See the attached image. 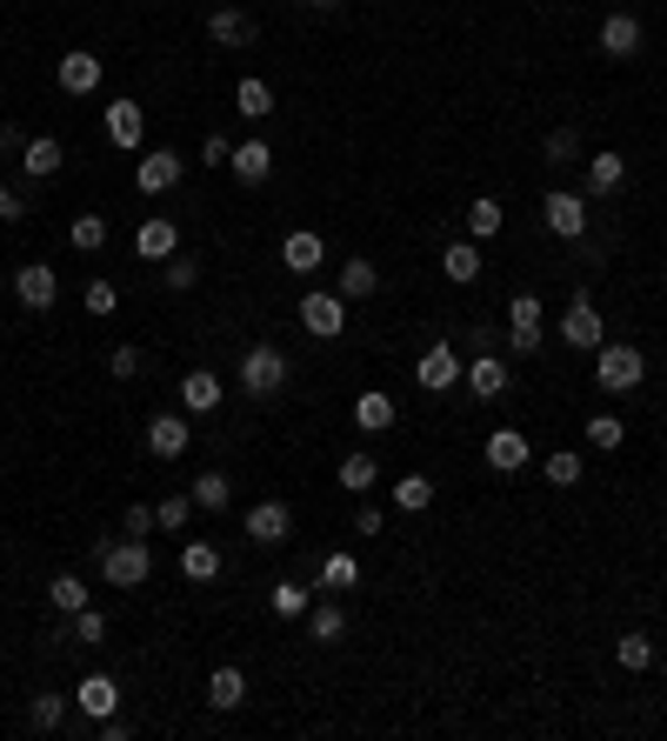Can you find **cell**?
I'll return each instance as SVG.
<instances>
[{
    "mask_svg": "<svg viewBox=\"0 0 667 741\" xmlns=\"http://www.w3.org/2000/svg\"><path fill=\"white\" fill-rule=\"evenodd\" d=\"M314 574H320V588H334V595H341V588H354V582H361V561H354L348 548H334V554H327Z\"/></svg>",
    "mask_w": 667,
    "mask_h": 741,
    "instance_id": "cell-36",
    "label": "cell"
},
{
    "mask_svg": "<svg viewBox=\"0 0 667 741\" xmlns=\"http://www.w3.org/2000/svg\"><path fill=\"white\" fill-rule=\"evenodd\" d=\"M140 361H147V355H140V348H127V341H121V348H114V355H108V374H121V381H140Z\"/></svg>",
    "mask_w": 667,
    "mask_h": 741,
    "instance_id": "cell-50",
    "label": "cell"
},
{
    "mask_svg": "<svg viewBox=\"0 0 667 741\" xmlns=\"http://www.w3.org/2000/svg\"><path fill=\"white\" fill-rule=\"evenodd\" d=\"M181 175H188V160H181L174 147H154V154H140L134 188H140V194H167V188H181Z\"/></svg>",
    "mask_w": 667,
    "mask_h": 741,
    "instance_id": "cell-9",
    "label": "cell"
},
{
    "mask_svg": "<svg viewBox=\"0 0 667 741\" xmlns=\"http://www.w3.org/2000/svg\"><path fill=\"white\" fill-rule=\"evenodd\" d=\"M400 422V407H394V394H381V388H368L361 401H354V428L361 435H387Z\"/></svg>",
    "mask_w": 667,
    "mask_h": 741,
    "instance_id": "cell-25",
    "label": "cell"
},
{
    "mask_svg": "<svg viewBox=\"0 0 667 741\" xmlns=\"http://www.w3.org/2000/svg\"><path fill=\"white\" fill-rule=\"evenodd\" d=\"M341 294H348V301L381 294V268H374V261H361V255H354V261H341Z\"/></svg>",
    "mask_w": 667,
    "mask_h": 741,
    "instance_id": "cell-37",
    "label": "cell"
},
{
    "mask_svg": "<svg viewBox=\"0 0 667 741\" xmlns=\"http://www.w3.org/2000/svg\"><path fill=\"white\" fill-rule=\"evenodd\" d=\"M580 435H588V448H601V454H608V448H621V441H628V422H621V415H588V428H580Z\"/></svg>",
    "mask_w": 667,
    "mask_h": 741,
    "instance_id": "cell-44",
    "label": "cell"
},
{
    "mask_svg": "<svg viewBox=\"0 0 667 741\" xmlns=\"http://www.w3.org/2000/svg\"><path fill=\"white\" fill-rule=\"evenodd\" d=\"M628 181V160L614 154V147H601V154H588V194L601 201V194H614Z\"/></svg>",
    "mask_w": 667,
    "mask_h": 741,
    "instance_id": "cell-28",
    "label": "cell"
},
{
    "mask_svg": "<svg viewBox=\"0 0 667 741\" xmlns=\"http://www.w3.org/2000/svg\"><path fill=\"white\" fill-rule=\"evenodd\" d=\"M221 394H227V381H221L214 368H188V374H181V407H188V415H214Z\"/></svg>",
    "mask_w": 667,
    "mask_h": 741,
    "instance_id": "cell-20",
    "label": "cell"
},
{
    "mask_svg": "<svg viewBox=\"0 0 667 741\" xmlns=\"http://www.w3.org/2000/svg\"><path fill=\"white\" fill-rule=\"evenodd\" d=\"M188 448H194L188 415H154V422H147V454H154V461H181Z\"/></svg>",
    "mask_w": 667,
    "mask_h": 741,
    "instance_id": "cell-11",
    "label": "cell"
},
{
    "mask_svg": "<svg viewBox=\"0 0 667 741\" xmlns=\"http://www.w3.org/2000/svg\"><path fill=\"white\" fill-rule=\"evenodd\" d=\"M207 701H214L221 715H234V708L247 701V675H240L234 662H227V669H214V675H207Z\"/></svg>",
    "mask_w": 667,
    "mask_h": 741,
    "instance_id": "cell-30",
    "label": "cell"
},
{
    "mask_svg": "<svg viewBox=\"0 0 667 741\" xmlns=\"http://www.w3.org/2000/svg\"><path fill=\"white\" fill-rule=\"evenodd\" d=\"M0 221H8V227H21V221H27V194H21V188H8V181H0Z\"/></svg>",
    "mask_w": 667,
    "mask_h": 741,
    "instance_id": "cell-51",
    "label": "cell"
},
{
    "mask_svg": "<svg viewBox=\"0 0 667 741\" xmlns=\"http://www.w3.org/2000/svg\"><path fill=\"white\" fill-rule=\"evenodd\" d=\"M194 521V494H167V502H154V528H167V535H181Z\"/></svg>",
    "mask_w": 667,
    "mask_h": 741,
    "instance_id": "cell-43",
    "label": "cell"
},
{
    "mask_svg": "<svg viewBox=\"0 0 667 741\" xmlns=\"http://www.w3.org/2000/svg\"><path fill=\"white\" fill-rule=\"evenodd\" d=\"M481 454H487V468H494V474H521V468L534 461V448H528V435H521V428H494Z\"/></svg>",
    "mask_w": 667,
    "mask_h": 741,
    "instance_id": "cell-17",
    "label": "cell"
},
{
    "mask_svg": "<svg viewBox=\"0 0 667 741\" xmlns=\"http://www.w3.org/2000/svg\"><path fill=\"white\" fill-rule=\"evenodd\" d=\"M160 281H167V294H188V288L201 281V261H194V255H174V261H160Z\"/></svg>",
    "mask_w": 667,
    "mask_h": 741,
    "instance_id": "cell-46",
    "label": "cell"
},
{
    "mask_svg": "<svg viewBox=\"0 0 667 741\" xmlns=\"http://www.w3.org/2000/svg\"><path fill=\"white\" fill-rule=\"evenodd\" d=\"M541 154H547V168H567V160L580 154V134H574V127H554V134L541 141Z\"/></svg>",
    "mask_w": 667,
    "mask_h": 741,
    "instance_id": "cell-47",
    "label": "cell"
},
{
    "mask_svg": "<svg viewBox=\"0 0 667 741\" xmlns=\"http://www.w3.org/2000/svg\"><path fill=\"white\" fill-rule=\"evenodd\" d=\"M74 621V648H94V641H108V615L88 602V608H80V615H67Z\"/></svg>",
    "mask_w": 667,
    "mask_h": 741,
    "instance_id": "cell-45",
    "label": "cell"
},
{
    "mask_svg": "<svg viewBox=\"0 0 667 741\" xmlns=\"http://www.w3.org/2000/svg\"><path fill=\"white\" fill-rule=\"evenodd\" d=\"M234 381H240V394L247 401H274L287 381H294V361L274 348V341H255V348H247L240 355V368H234Z\"/></svg>",
    "mask_w": 667,
    "mask_h": 741,
    "instance_id": "cell-1",
    "label": "cell"
},
{
    "mask_svg": "<svg viewBox=\"0 0 667 741\" xmlns=\"http://www.w3.org/2000/svg\"><path fill=\"white\" fill-rule=\"evenodd\" d=\"M67 247H74V255H101V247H108V221L101 214H74L67 221Z\"/></svg>",
    "mask_w": 667,
    "mask_h": 741,
    "instance_id": "cell-33",
    "label": "cell"
},
{
    "mask_svg": "<svg viewBox=\"0 0 667 741\" xmlns=\"http://www.w3.org/2000/svg\"><path fill=\"white\" fill-rule=\"evenodd\" d=\"M74 701H80V715H94V721H108V715H121V682H114V675H80Z\"/></svg>",
    "mask_w": 667,
    "mask_h": 741,
    "instance_id": "cell-23",
    "label": "cell"
},
{
    "mask_svg": "<svg viewBox=\"0 0 667 741\" xmlns=\"http://www.w3.org/2000/svg\"><path fill=\"white\" fill-rule=\"evenodd\" d=\"M381 528H387V515H381V508H361V515H354V535H381Z\"/></svg>",
    "mask_w": 667,
    "mask_h": 741,
    "instance_id": "cell-54",
    "label": "cell"
},
{
    "mask_svg": "<svg viewBox=\"0 0 667 741\" xmlns=\"http://www.w3.org/2000/svg\"><path fill=\"white\" fill-rule=\"evenodd\" d=\"M60 721H67V695H60V688H41V695L27 701V728H34V734H54Z\"/></svg>",
    "mask_w": 667,
    "mask_h": 741,
    "instance_id": "cell-32",
    "label": "cell"
},
{
    "mask_svg": "<svg viewBox=\"0 0 667 741\" xmlns=\"http://www.w3.org/2000/svg\"><path fill=\"white\" fill-rule=\"evenodd\" d=\"M0 288H8V268H0Z\"/></svg>",
    "mask_w": 667,
    "mask_h": 741,
    "instance_id": "cell-58",
    "label": "cell"
},
{
    "mask_svg": "<svg viewBox=\"0 0 667 741\" xmlns=\"http://www.w3.org/2000/svg\"><path fill=\"white\" fill-rule=\"evenodd\" d=\"M268 608H274L281 621H307V608H314V595H307L301 582H281V588L268 595Z\"/></svg>",
    "mask_w": 667,
    "mask_h": 741,
    "instance_id": "cell-41",
    "label": "cell"
},
{
    "mask_svg": "<svg viewBox=\"0 0 667 741\" xmlns=\"http://www.w3.org/2000/svg\"><path fill=\"white\" fill-rule=\"evenodd\" d=\"M108 141H114L121 154H134V147L147 141V108H140V101H108Z\"/></svg>",
    "mask_w": 667,
    "mask_h": 741,
    "instance_id": "cell-19",
    "label": "cell"
},
{
    "mask_svg": "<svg viewBox=\"0 0 667 741\" xmlns=\"http://www.w3.org/2000/svg\"><path fill=\"white\" fill-rule=\"evenodd\" d=\"M227 154H234L227 134H207V141H201V160H207V168H227Z\"/></svg>",
    "mask_w": 667,
    "mask_h": 741,
    "instance_id": "cell-53",
    "label": "cell"
},
{
    "mask_svg": "<svg viewBox=\"0 0 667 741\" xmlns=\"http://www.w3.org/2000/svg\"><path fill=\"white\" fill-rule=\"evenodd\" d=\"M181 574H188V582H214V574H221V548L214 541H188L181 548Z\"/></svg>",
    "mask_w": 667,
    "mask_h": 741,
    "instance_id": "cell-38",
    "label": "cell"
},
{
    "mask_svg": "<svg viewBox=\"0 0 667 741\" xmlns=\"http://www.w3.org/2000/svg\"><path fill=\"white\" fill-rule=\"evenodd\" d=\"M307 635L334 648V641H341V635H348V615H341V608H334V602H320V608H307Z\"/></svg>",
    "mask_w": 667,
    "mask_h": 741,
    "instance_id": "cell-42",
    "label": "cell"
},
{
    "mask_svg": "<svg viewBox=\"0 0 667 741\" xmlns=\"http://www.w3.org/2000/svg\"><path fill=\"white\" fill-rule=\"evenodd\" d=\"M320 261H327V240H320L314 227H294V234L281 240V268H287V274H314Z\"/></svg>",
    "mask_w": 667,
    "mask_h": 741,
    "instance_id": "cell-21",
    "label": "cell"
},
{
    "mask_svg": "<svg viewBox=\"0 0 667 741\" xmlns=\"http://www.w3.org/2000/svg\"><path fill=\"white\" fill-rule=\"evenodd\" d=\"M287 535H294L287 502H255V508H247V541H255V548H281Z\"/></svg>",
    "mask_w": 667,
    "mask_h": 741,
    "instance_id": "cell-15",
    "label": "cell"
},
{
    "mask_svg": "<svg viewBox=\"0 0 667 741\" xmlns=\"http://www.w3.org/2000/svg\"><path fill=\"white\" fill-rule=\"evenodd\" d=\"M601 327H608V321H601L595 294H588V288H574V301H567V314H561V341L595 355V348H601Z\"/></svg>",
    "mask_w": 667,
    "mask_h": 741,
    "instance_id": "cell-7",
    "label": "cell"
},
{
    "mask_svg": "<svg viewBox=\"0 0 667 741\" xmlns=\"http://www.w3.org/2000/svg\"><path fill=\"white\" fill-rule=\"evenodd\" d=\"M441 274H448L454 288H474V281H481V240H448V247H441Z\"/></svg>",
    "mask_w": 667,
    "mask_h": 741,
    "instance_id": "cell-26",
    "label": "cell"
},
{
    "mask_svg": "<svg viewBox=\"0 0 667 741\" xmlns=\"http://www.w3.org/2000/svg\"><path fill=\"white\" fill-rule=\"evenodd\" d=\"M547 481H554V487H574V481H580V454H574V448H554V454H547Z\"/></svg>",
    "mask_w": 667,
    "mask_h": 741,
    "instance_id": "cell-48",
    "label": "cell"
},
{
    "mask_svg": "<svg viewBox=\"0 0 667 741\" xmlns=\"http://www.w3.org/2000/svg\"><path fill=\"white\" fill-rule=\"evenodd\" d=\"M101 74H108V67H101V54H80V47H74V54H60V67H54L60 94H74V101H80V94H101Z\"/></svg>",
    "mask_w": 667,
    "mask_h": 741,
    "instance_id": "cell-12",
    "label": "cell"
},
{
    "mask_svg": "<svg viewBox=\"0 0 667 741\" xmlns=\"http://www.w3.org/2000/svg\"><path fill=\"white\" fill-rule=\"evenodd\" d=\"M294 314H301V327H307L314 341H341V335H348V294H341V288H334V294H327V288L301 294Z\"/></svg>",
    "mask_w": 667,
    "mask_h": 741,
    "instance_id": "cell-4",
    "label": "cell"
},
{
    "mask_svg": "<svg viewBox=\"0 0 667 741\" xmlns=\"http://www.w3.org/2000/svg\"><path fill=\"white\" fill-rule=\"evenodd\" d=\"M508 381H515V374H508V361H500L494 348H481V355L467 361V374H461V388L481 394V401H500V394H508Z\"/></svg>",
    "mask_w": 667,
    "mask_h": 741,
    "instance_id": "cell-14",
    "label": "cell"
},
{
    "mask_svg": "<svg viewBox=\"0 0 667 741\" xmlns=\"http://www.w3.org/2000/svg\"><path fill=\"white\" fill-rule=\"evenodd\" d=\"M194 508L201 515H227V502H234V481H227V468H207V474H194Z\"/></svg>",
    "mask_w": 667,
    "mask_h": 741,
    "instance_id": "cell-27",
    "label": "cell"
},
{
    "mask_svg": "<svg viewBox=\"0 0 667 741\" xmlns=\"http://www.w3.org/2000/svg\"><path fill=\"white\" fill-rule=\"evenodd\" d=\"M60 160H67V147H60L54 134H27V147H21V175H27V181H54Z\"/></svg>",
    "mask_w": 667,
    "mask_h": 741,
    "instance_id": "cell-22",
    "label": "cell"
},
{
    "mask_svg": "<svg viewBox=\"0 0 667 741\" xmlns=\"http://www.w3.org/2000/svg\"><path fill=\"white\" fill-rule=\"evenodd\" d=\"M255 34H261L255 14H240V8H214L207 14V41L214 47H255Z\"/></svg>",
    "mask_w": 667,
    "mask_h": 741,
    "instance_id": "cell-24",
    "label": "cell"
},
{
    "mask_svg": "<svg viewBox=\"0 0 667 741\" xmlns=\"http://www.w3.org/2000/svg\"><path fill=\"white\" fill-rule=\"evenodd\" d=\"M647 381V355L634 341H601L595 348V388L601 394H634Z\"/></svg>",
    "mask_w": 667,
    "mask_h": 741,
    "instance_id": "cell-2",
    "label": "cell"
},
{
    "mask_svg": "<svg viewBox=\"0 0 667 741\" xmlns=\"http://www.w3.org/2000/svg\"><path fill=\"white\" fill-rule=\"evenodd\" d=\"M47 608L54 615H80V608H88V582H80V574H54V582H47Z\"/></svg>",
    "mask_w": 667,
    "mask_h": 741,
    "instance_id": "cell-35",
    "label": "cell"
},
{
    "mask_svg": "<svg viewBox=\"0 0 667 741\" xmlns=\"http://www.w3.org/2000/svg\"><path fill=\"white\" fill-rule=\"evenodd\" d=\"M500 221H508V207H500L494 194H481V201L467 207V240H494V234H500Z\"/></svg>",
    "mask_w": 667,
    "mask_h": 741,
    "instance_id": "cell-39",
    "label": "cell"
},
{
    "mask_svg": "<svg viewBox=\"0 0 667 741\" xmlns=\"http://www.w3.org/2000/svg\"><path fill=\"white\" fill-rule=\"evenodd\" d=\"M94 568H101V582L108 588H140L147 574H154V554H147V541H101L94 548Z\"/></svg>",
    "mask_w": 667,
    "mask_h": 741,
    "instance_id": "cell-3",
    "label": "cell"
},
{
    "mask_svg": "<svg viewBox=\"0 0 667 741\" xmlns=\"http://www.w3.org/2000/svg\"><path fill=\"white\" fill-rule=\"evenodd\" d=\"M301 8H314V14H334V8H341V0H301Z\"/></svg>",
    "mask_w": 667,
    "mask_h": 741,
    "instance_id": "cell-57",
    "label": "cell"
},
{
    "mask_svg": "<svg viewBox=\"0 0 667 741\" xmlns=\"http://www.w3.org/2000/svg\"><path fill=\"white\" fill-rule=\"evenodd\" d=\"M394 508H400V515H428V508H434V481H428V474H400V481H394Z\"/></svg>",
    "mask_w": 667,
    "mask_h": 741,
    "instance_id": "cell-31",
    "label": "cell"
},
{
    "mask_svg": "<svg viewBox=\"0 0 667 741\" xmlns=\"http://www.w3.org/2000/svg\"><path fill=\"white\" fill-rule=\"evenodd\" d=\"M381 481V461L374 454H348L341 468H334V487H348V494H368Z\"/></svg>",
    "mask_w": 667,
    "mask_h": 741,
    "instance_id": "cell-34",
    "label": "cell"
},
{
    "mask_svg": "<svg viewBox=\"0 0 667 741\" xmlns=\"http://www.w3.org/2000/svg\"><path fill=\"white\" fill-rule=\"evenodd\" d=\"M227 175L240 181V188H261L268 175H274V147L255 134V141H234V154H227Z\"/></svg>",
    "mask_w": 667,
    "mask_h": 741,
    "instance_id": "cell-10",
    "label": "cell"
},
{
    "mask_svg": "<svg viewBox=\"0 0 667 741\" xmlns=\"http://www.w3.org/2000/svg\"><path fill=\"white\" fill-rule=\"evenodd\" d=\"M94 734H101V741H127V734H134V728H127V721H121V715H108V721H94Z\"/></svg>",
    "mask_w": 667,
    "mask_h": 741,
    "instance_id": "cell-55",
    "label": "cell"
},
{
    "mask_svg": "<svg viewBox=\"0 0 667 741\" xmlns=\"http://www.w3.org/2000/svg\"><path fill=\"white\" fill-rule=\"evenodd\" d=\"M614 654H621V669H628V675H647V669H654V641H647L641 628H628V635L614 641Z\"/></svg>",
    "mask_w": 667,
    "mask_h": 741,
    "instance_id": "cell-40",
    "label": "cell"
},
{
    "mask_svg": "<svg viewBox=\"0 0 667 741\" xmlns=\"http://www.w3.org/2000/svg\"><path fill=\"white\" fill-rule=\"evenodd\" d=\"M541 227H547L554 240H580V234H588V194L547 188V194H541Z\"/></svg>",
    "mask_w": 667,
    "mask_h": 741,
    "instance_id": "cell-5",
    "label": "cell"
},
{
    "mask_svg": "<svg viewBox=\"0 0 667 741\" xmlns=\"http://www.w3.org/2000/svg\"><path fill=\"white\" fill-rule=\"evenodd\" d=\"M80 307H88V314H114V307H121L114 281H88V294H80Z\"/></svg>",
    "mask_w": 667,
    "mask_h": 741,
    "instance_id": "cell-49",
    "label": "cell"
},
{
    "mask_svg": "<svg viewBox=\"0 0 667 741\" xmlns=\"http://www.w3.org/2000/svg\"><path fill=\"white\" fill-rule=\"evenodd\" d=\"M641 41H647L641 14H628V8H621V14H608V21H601V54H608V60H634V54H641Z\"/></svg>",
    "mask_w": 667,
    "mask_h": 741,
    "instance_id": "cell-18",
    "label": "cell"
},
{
    "mask_svg": "<svg viewBox=\"0 0 667 741\" xmlns=\"http://www.w3.org/2000/svg\"><path fill=\"white\" fill-rule=\"evenodd\" d=\"M234 114H240V121H268V114H274V88H268L261 74H247L240 88H234Z\"/></svg>",
    "mask_w": 667,
    "mask_h": 741,
    "instance_id": "cell-29",
    "label": "cell"
},
{
    "mask_svg": "<svg viewBox=\"0 0 667 741\" xmlns=\"http://www.w3.org/2000/svg\"><path fill=\"white\" fill-rule=\"evenodd\" d=\"M508 348L515 355H541V301L534 294H515L508 301Z\"/></svg>",
    "mask_w": 667,
    "mask_h": 741,
    "instance_id": "cell-13",
    "label": "cell"
},
{
    "mask_svg": "<svg viewBox=\"0 0 667 741\" xmlns=\"http://www.w3.org/2000/svg\"><path fill=\"white\" fill-rule=\"evenodd\" d=\"M121 528H127V535H134V541H147V535H154V508H147V502H134V508H127V521H121Z\"/></svg>",
    "mask_w": 667,
    "mask_h": 741,
    "instance_id": "cell-52",
    "label": "cell"
},
{
    "mask_svg": "<svg viewBox=\"0 0 667 741\" xmlns=\"http://www.w3.org/2000/svg\"><path fill=\"white\" fill-rule=\"evenodd\" d=\"M134 255H140V261H174V255H181V227L167 221V214H147L140 234H134Z\"/></svg>",
    "mask_w": 667,
    "mask_h": 741,
    "instance_id": "cell-16",
    "label": "cell"
},
{
    "mask_svg": "<svg viewBox=\"0 0 667 741\" xmlns=\"http://www.w3.org/2000/svg\"><path fill=\"white\" fill-rule=\"evenodd\" d=\"M21 147H27V134H21V127H0V154H8V160H14Z\"/></svg>",
    "mask_w": 667,
    "mask_h": 741,
    "instance_id": "cell-56",
    "label": "cell"
},
{
    "mask_svg": "<svg viewBox=\"0 0 667 741\" xmlns=\"http://www.w3.org/2000/svg\"><path fill=\"white\" fill-rule=\"evenodd\" d=\"M461 374H467V361L454 355V341H434L421 361H414V388H428V394H454Z\"/></svg>",
    "mask_w": 667,
    "mask_h": 741,
    "instance_id": "cell-6",
    "label": "cell"
},
{
    "mask_svg": "<svg viewBox=\"0 0 667 741\" xmlns=\"http://www.w3.org/2000/svg\"><path fill=\"white\" fill-rule=\"evenodd\" d=\"M14 301H21L27 314H47V307L60 301V274H54L47 261H27V268H14Z\"/></svg>",
    "mask_w": 667,
    "mask_h": 741,
    "instance_id": "cell-8",
    "label": "cell"
}]
</instances>
